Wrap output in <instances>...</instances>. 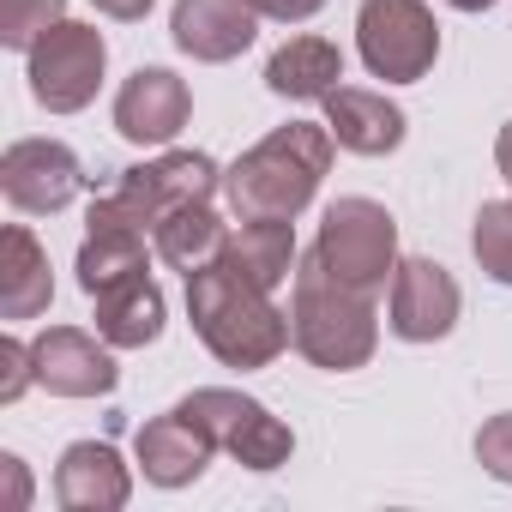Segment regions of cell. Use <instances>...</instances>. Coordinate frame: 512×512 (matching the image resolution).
Returning <instances> with one entry per match:
<instances>
[{"label": "cell", "instance_id": "cell-1", "mask_svg": "<svg viewBox=\"0 0 512 512\" xmlns=\"http://www.w3.org/2000/svg\"><path fill=\"white\" fill-rule=\"evenodd\" d=\"M187 320H193L199 344H205L223 368H235V374L272 368V362L296 344L290 314L272 302V290L253 284V278H247L241 266H229V260H217V266H205V272L187 278Z\"/></svg>", "mask_w": 512, "mask_h": 512}, {"label": "cell", "instance_id": "cell-2", "mask_svg": "<svg viewBox=\"0 0 512 512\" xmlns=\"http://www.w3.org/2000/svg\"><path fill=\"white\" fill-rule=\"evenodd\" d=\"M332 157L338 139L326 121H290L223 169V199L235 217H302L332 175Z\"/></svg>", "mask_w": 512, "mask_h": 512}, {"label": "cell", "instance_id": "cell-3", "mask_svg": "<svg viewBox=\"0 0 512 512\" xmlns=\"http://www.w3.org/2000/svg\"><path fill=\"white\" fill-rule=\"evenodd\" d=\"M290 332H296V350L326 368V374H356L374 362L380 350V314H374V296L338 284L314 253L296 266V290H290Z\"/></svg>", "mask_w": 512, "mask_h": 512}, {"label": "cell", "instance_id": "cell-4", "mask_svg": "<svg viewBox=\"0 0 512 512\" xmlns=\"http://www.w3.org/2000/svg\"><path fill=\"white\" fill-rule=\"evenodd\" d=\"M308 253H314V260L338 284H350L362 296H380L392 284V272H398V223H392V211L380 199L350 193V199H332L326 205L320 235H314Z\"/></svg>", "mask_w": 512, "mask_h": 512}, {"label": "cell", "instance_id": "cell-5", "mask_svg": "<svg viewBox=\"0 0 512 512\" xmlns=\"http://www.w3.org/2000/svg\"><path fill=\"white\" fill-rule=\"evenodd\" d=\"M103 73H109V43H103V31L85 25V19L49 25V31L31 43V55H25L31 97H37V109H49V115H79V109H91L97 91H103Z\"/></svg>", "mask_w": 512, "mask_h": 512}, {"label": "cell", "instance_id": "cell-6", "mask_svg": "<svg viewBox=\"0 0 512 512\" xmlns=\"http://www.w3.org/2000/svg\"><path fill=\"white\" fill-rule=\"evenodd\" d=\"M217 187H223L217 157H205V151H163V157H151V163L115 169V175L97 187V199L115 205L121 217H133L139 229H157L169 211L199 205V199H211Z\"/></svg>", "mask_w": 512, "mask_h": 512}, {"label": "cell", "instance_id": "cell-7", "mask_svg": "<svg viewBox=\"0 0 512 512\" xmlns=\"http://www.w3.org/2000/svg\"><path fill=\"white\" fill-rule=\"evenodd\" d=\"M356 55L386 85H416L440 61V25L428 0H362L356 7Z\"/></svg>", "mask_w": 512, "mask_h": 512}, {"label": "cell", "instance_id": "cell-8", "mask_svg": "<svg viewBox=\"0 0 512 512\" xmlns=\"http://www.w3.org/2000/svg\"><path fill=\"white\" fill-rule=\"evenodd\" d=\"M175 410L193 416V422L211 434V446L229 452V458L247 464V470H284L290 452H296L290 422H278L260 398H247V392H235V386H199V392H187Z\"/></svg>", "mask_w": 512, "mask_h": 512}, {"label": "cell", "instance_id": "cell-9", "mask_svg": "<svg viewBox=\"0 0 512 512\" xmlns=\"http://www.w3.org/2000/svg\"><path fill=\"white\" fill-rule=\"evenodd\" d=\"M85 163L73 145L61 139H13L7 157H0V193H7L13 211L25 217H55L85 193Z\"/></svg>", "mask_w": 512, "mask_h": 512}, {"label": "cell", "instance_id": "cell-10", "mask_svg": "<svg viewBox=\"0 0 512 512\" xmlns=\"http://www.w3.org/2000/svg\"><path fill=\"white\" fill-rule=\"evenodd\" d=\"M458 314H464V290H458V278L440 260H422V253L398 260V272L386 284V326H392V338L440 344V338H452Z\"/></svg>", "mask_w": 512, "mask_h": 512}, {"label": "cell", "instance_id": "cell-11", "mask_svg": "<svg viewBox=\"0 0 512 512\" xmlns=\"http://www.w3.org/2000/svg\"><path fill=\"white\" fill-rule=\"evenodd\" d=\"M31 356H37V386H49L55 398H109L121 386V368H115V344L85 326H43L31 338Z\"/></svg>", "mask_w": 512, "mask_h": 512}, {"label": "cell", "instance_id": "cell-12", "mask_svg": "<svg viewBox=\"0 0 512 512\" xmlns=\"http://www.w3.org/2000/svg\"><path fill=\"white\" fill-rule=\"evenodd\" d=\"M109 115H115V133L127 145H169L193 115V91L175 67H139L121 79Z\"/></svg>", "mask_w": 512, "mask_h": 512}, {"label": "cell", "instance_id": "cell-13", "mask_svg": "<svg viewBox=\"0 0 512 512\" xmlns=\"http://www.w3.org/2000/svg\"><path fill=\"white\" fill-rule=\"evenodd\" d=\"M151 247H157V241H151V229H139V223H133V217H121L115 205L91 199L85 241H79V260H73L79 290H85V296H97V290H109V284H121V278H139Z\"/></svg>", "mask_w": 512, "mask_h": 512}, {"label": "cell", "instance_id": "cell-14", "mask_svg": "<svg viewBox=\"0 0 512 512\" xmlns=\"http://www.w3.org/2000/svg\"><path fill=\"white\" fill-rule=\"evenodd\" d=\"M169 37H175L181 55H193L205 67H223V61L253 49V37H260V13H253V0H175Z\"/></svg>", "mask_w": 512, "mask_h": 512}, {"label": "cell", "instance_id": "cell-15", "mask_svg": "<svg viewBox=\"0 0 512 512\" xmlns=\"http://www.w3.org/2000/svg\"><path fill=\"white\" fill-rule=\"evenodd\" d=\"M55 500L61 512H121L133 500V470L109 440H73L55 464Z\"/></svg>", "mask_w": 512, "mask_h": 512}, {"label": "cell", "instance_id": "cell-16", "mask_svg": "<svg viewBox=\"0 0 512 512\" xmlns=\"http://www.w3.org/2000/svg\"><path fill=\"white\" fill-rule=\"evenodd\" d=\"M326 127H332L338 151H350V157H392L410 133L404 109L386 91H368V85H338L326 97Z\"/></svg>", "mask_w": 512, "mask_h": 512}, {"label": "cell", "instance_id": "cell-17", "mask_svg": "<svg viewBox=\"0 0 512 512\" xmlns=\"http://www.w3.org/2000/svg\"><path fill=\"white\" fill-rule=\"evenodd\" d=\"M211 458H217L211 434L181 410H163L139 428V470L151 488H193Z\"/></svg>", "mask_w": 512, "mask_h": 512}, {"label": "cell", "instance_id": "cell-18", "mask_svg": "<svg viewBox=\"0 0 512 512\" xmlns=\"http://www.w3.org/2000/svg\"><path fill=\"white\" fill-rule=\"evenodd\" d=\"M49 302H55L49 247L25 223H7V235H0V314L37 320V314H49Z\"/></svg>", "mask_w": 512, "mask_h": 512}, {"label": "cell", "instance_id": "cell-19", "mask_svg": "<svg viewBox=\"0 0 512 512\" xmlns=\"http://www.w3.org/2000/svg\"><path fill=\"white\" fill-rule=\"evenodd\" d=\"M338 79H344V49L332 37H314V31L290 37L266 61V91L290 97V103H326L338 91Z\"/></svg>", "mask_w": 512, "mask_h": 512}, {"label": "cell", "instance_id": "cell-20", "mask_svg": "<svg viewBox=\"0 0 512 512\" xmlns=\"http://www.w3.org/2000/svg\"><path fill=\"white\" fill-rule=\"evenodd\" d=\"M151 241H157V260H163L169 272L193 278V272L217 266L223 253H229V223L217 217V205H211V199H199V205L169 211V217L151 229Z\"/></svg>", "mask_w": 512, "mask_h": 512}, {"label": "cell", "instance_id": "cell-21", "mask_svg": "<svg viewBox=\"0 0 512 512\" xmlns=\"http://www.w3.org/2000/svg\"><path fill=\"white\" fill-rule=\"evenodd\" d=\"M229 266H241L253 284H290L302 266V247H296V217H241V229H229Z\"/></svg>", "mask_w": 512, "mask_h": 512}, {"label": "cell", "instance_id": "cell-22", "mask_svg": "<svg viewBox=\"0 0 512 512\" xmlns=\"http://www.w3.org/2000/svg\"><path fill=\"white\" fill-rule=\"evenodd\" d=\"M97 308V332L115 344V350H145L163 338V290L139 272V278H121L109 290L91 296Z\"/></svg>", "mask_w": 512, "mask_h": 512}, {"label": "cell", "instance_id": "cell-23", "mask_svg": "<svg viewBox=\"0 0 512 512\" xmlns=\"http://www.w3.org/2000/svg\"><path fill=\"white\" fill-rule=\"evenodd\" d=\"M470 253H476V266L482 278L506 284L512 290V199H488L470 223Z\"/></svg>", "mask_w": 512, "mask_h": 512}, {"label": "cell", "instance_id": "cell-24", "mask_svg": "<svg viewBox=\"0 0 512 512\" xmlns=\"http://www.w3.org/2000/svg\"><path fill=\"white\" fill-rule=\"evenodd\" d=\"M61 25V0H0V43L31 55V43Z\"/></svg>", "mask_w": 512, "mask_h": 512}, {"label": "cell", "instance_id": "cell-25", "mask_svg": "<svg viewBox=\"0 0 512 512\" xmlns=\"http://www.w3.org/2000/svg\"><path fill=\"white\" fill-rule=\"evenodd\" d=\"M476 464L494 482H512V410H500V416H488L476 428Z\"/></svg>", "mask_w": 512, "mask_h": 512}, {"label": "cell", "instance_id": "cell-26", "mask_svg": "<svg viewBox=\"0 0 512 512\" xmlns=\"http://www.w3.org/2000/svg\"><path fill=\"white\" fill-rule=\"evenodd\" d=\"M37 386V356L19 338H0V404H19Z\"/></svg>", "mask_w": 512, "mask_h": 512}, {"label": "cell", "instance_id": "cell-27", "mask_svg": "<svg viewBox=\"0 0 512 512\" xmlns=\"http://www.w3.org/2000/svg\"><path fill=\"white\" fill-rule=\"evenodd\" d=\"M0 476H7V512H25L31 506V470L19 452H0Z\"/></svg>", "mask_w": 512, "mask_h": 512}, {"label": "cell", "instance_id": "cell-28", "mask_svg": "<svg viewBox=\"0 0 512 512\" xmlns=\"http://www.w3.org/2000/svg\"><path fill=\"white\" fill-rule=\"evenodd\" d=\"M320 7H326V0H253V13L272 19V25H302V19H314Z\"/></svg>", "mask_w": 512, "mask_h": 512}, {"label": "cell", "instance_id": "cell-29", "mask_svg": "<svg viewBox=\"0 0 512 512\" xmlns=\"http://www.w3.org/2000/svg\"><path fill=\"white\" fill-rule=\"evenodd\" d=\"M91 7H97L103 19H115V25H139V19L157 7V0H91Z\"/></svg>", "mask_w": 512, "mask_h": 512}, {"label": "cell", "instance_id": "cell-30", "mask_svg": "<svg viewBox=\"0 0 512 512\" xmlns=\"http://www.w3.org/2000/svg\"><path fill=\"white\" fill-rule=\"evenodd\" d=\"M494 169L506 175V187H512V121L500 127V139H494Z\"/></svg>", "mask_w": 512, "mask_h": 512}, {"label": "cell", "instance_id": "cell-31", "mask_svg": "<svg viewBox=\"0 0 512 512\" xmlns=\"http://www.w3.org/2000/svg\"><path fill=\"white\" fill-rule=\"evenodd\" d=\"M446 7H458V13H488L494 0H446Z\"/></svg>", "mask_w": 512, "mask_h": 512}]
</instances>
